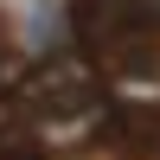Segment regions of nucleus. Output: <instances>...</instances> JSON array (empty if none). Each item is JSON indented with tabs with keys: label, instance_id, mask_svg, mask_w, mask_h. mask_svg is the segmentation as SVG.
I'll return each instance as SVG.
<instances>
[{
	"label": "nucleus",
	"instance_id": "obj_1",
	"mask_svg": "<svg viewBox=\"0 0 160 160\" xmlns=\"http://www.w3.org/2000/svg\"><path fill=\"white\" fill-rule=\"evenodd\" d=\"M102 77L83 51H64V58H38L19 83V115L26 122H90L102 115Z\"/></svg>",
	"mask_w": 160,
	"mask_h": 160
},
{
	"label": "nucleus",
	"instance_id": "obj_2",
	"mask_svg": "<svg viewBox=\"0 0 160 160\" xmlns=\"http://www.w3.org/2000/svg\"><path fill=\"white\" fill-rule=\"evenodd\" d=\"M71 26L83 38V58H148L160 38V0H77Z\"/></svg>",
	"mask_w": 160,
	"mask_h": 160
}]
</instances>
